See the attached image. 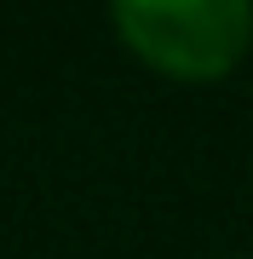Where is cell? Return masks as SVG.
I'll list each match as a JSON object with an SVG mask.
<instances>
[{"mask_svg":"<svg viewBox=\"0 0 253 259\" xmlns=\"http://www.w3.org/2000/svg\"><path fill=\"white\" fill-rule=\"evenodd\" d=\"M110 23L132 58L173 81H219L253 47L247 0H121Z\"/></svg>","mask_w":253,"mask_h":259,"instance_id":"1","label":"cell"}]
</instances>
